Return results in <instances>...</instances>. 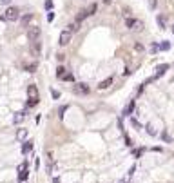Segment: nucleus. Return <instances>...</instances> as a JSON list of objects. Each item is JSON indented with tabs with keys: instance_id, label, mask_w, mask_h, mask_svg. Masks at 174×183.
Segmentation results:
<instances>
[{
	"instance_id": "5",
	"label": "nucleus",
	"mask_w": 174,
	"mask_h": 183,
	"mask_svg": "<svg viewBox=\"0 0 174 183\" xmlns=\"http://www.w3.org/2000/svg\"><path fill=\"white\" fill-rule=\"evenodd\" d=\"M73 91H74V93L76 94H89V85H87V83H76L74 87H73Z\"/></svg>"
},
{
	"instance_id": "23",
	"label": "nucleus",
	"mask_w": 174,
	"mask_h": 183,
	"mask_svg": "<svg viewBox=\"0 0 174 183\" xmlns=\"http://www.w3.org/2000/svg\"><path fill=\"white\" fill-rule=\"evenodd\" d=\"M44 7H46L47 11H53V0H46V4H44Z\"/></svg>"
},
{
	"instance_id": "18",
	"label": "nucleus",
	"mask_w": 174,
	"mask_h": 183,
	"mask_svg": "<svg viewBox=\"0 0 174 183\" xmlns=\"http://www.w3.org/2000/svg\"><path fill=\"white\" fill-rule=\"evenodd\" d=\"M78 29H80V24H78V22H73V24L69 26V29H67V31H69V33L73 35V33H76Z\"/></svg>"
},
{
	"instance_id": "15",
	"label": "nucleus",
	"mask_w": 174,
	"mask_h": 183,
	"mask_svg": "<svg viewBox=\"0 0 174 183\" xmlns=\"http://www.w3.org/2000/svg\"><path fill=\"white\" fill-rule=\"evenodd\" d=\"M170 49V42H161V44H158V51H169Z\"/></svg>"
},
{
	"instance_id": "37",
	"label": "nucleus",
	"mask_w": 174,
	"mask_h": 183,
	"mask_svg": "<svg viewBox=\"0 0 174 183\" xmlns=\"http://www.w3.org/2000/svg\"><path fill=\"white\" fill-rule=\"evenodd\" d=\"M113 2V0H103V4H111Z\"/></svg>"
},
{
	"instance_id": "10",
	"label": "nucleus",
	"mask_w": 174,
	"mask_h": 183,
	"mask_svg": "<svg viewBox=\"0 0 174 183\" xmlns=\"http://www.w3.org/2000/svg\"><path fill=\"white\" fill-rule=\"evenodd\" d=\"M26 116H27V112H26V111H22V112H16V114H15V118H13V122H15V123L18 125V123H22V122L26 120Z\"/></svg>"
},
{
	"instance_id": "26",
	"label": "nucleus",
	"mask_w": 174,
	"mask_h": 183,
	"mask_svg": "<svg viewBox=\"0 0 174 183\" xmlns=\"http://www.w3.org/2000/svg\"><path fill=\"white\" fill-rule=\"evenodd\" d=\"M26 69H27L29 73H35V69H36V65H35V63H29V65H26Z\"/></svg>"
},
{
	"instance_id": "2",
	"label": "nucleus",
	"mask_w": 174,
	"mask_h": 183,
	"mask_svg": "<svg viewBox=\"0 0 174 183\" xmlns=\"http://www.w3.org/2000/svg\"><path fill=\"white\" fill-rule=\"evenodd\" d=\"M18 18H20V9L15 7V6H9V7L6 9V13H4V20H7V22H16Z\"/></svg>"
},
{
	"instance_id": "30",
	"label": "nucleus",
	"mask_w": 174,
	"mask_h": 183,
	"mask_svg": "<svg viewBox=\"0 0 174 183\" xmlns=\"http://www.w3.org/2000/svg\"><path fill=\"white\" fill-rule=\"evenodd\" d=\"M65 111H67V105H62V107L58 109V112H60V118L63 116V112H65Z\"/></svg>"
},
{
	"instance_id": "11",
	"label": "nucleus",
	"mask_w": 174,
	"mask_h": 183,
	"mask_svg": "<svg viewBox=\"0 0 174 183\" xmlns=\"http://www.w3.org/2000/svg\"><path fill=\"white\" fill-rule=\"evenodd\" d=\"M26 138H27V129H18L16 131V140L18 142H26Z\"/></svg>"
},
{
	"instance_id": "1",
	"label": "nucleus",
	"mask_w": 174,
	"mask_h": 183,
	"mask_svg": "<svg viewBox=\"0 0 174 183\" xmlns=\"http://www.w3.org/2000/svg\"><path fill=\"white\" fill-rule=\"evenodd\" d=\"M96 9H98V6L96 4H91L89 7H85L83 11H80L78 15H76V22H78V24H80V22H83L87 16H91V15H94L96 13Z\"/></svg>"
},
{
	"instance_id": "7",
	"label": "nucleus",
	"mask_w": 174,
	"mask_h": 183,
	"mask_svg": "<svg viewBox=\"0 0 174 183\" xmlns=\"http://www.w3.org/2000/svg\"><path fill=\"white\" fill-rule=\"evenodd\" d=\"M167 69H169V63H161V65H158V67H156V75H154V76H152V78H154V80H156V78H160V76H163Z\"/></svg>"
},
{
	"instance_id": "27",
	"label": "nucleus",
	"mask_w": 174,
	"mask_h": 183,
	"mask_svg": "<svg viewBox=\"0 0 174 183\" xmlns=\"http://www.w3.org/2000/svg\"><path fill=\"white\" fill-rule=\"evenodd\" d=\"M143 151H145V149H136V151L133 152V154H134V158H140V156L143 154Z\"/></svg>"
},
{
	"instance_id": "29",
	"label": "nucleus",
	"mask_w": 174,
	"mask_h": 183,
	"mask_svg": "<svg viewBox=\"0 0 174 183\" xmlns=\"http://www.w3.org/2000/svg\"><path fill=\"white\" fill-rule=\"evenodd\" d=\"M161 138H163V140H165L167 143H170V142H172V140H170V136H169L167 132H161Z\"/></svg>"
},
{
	"instance_id": "28",
	"label": "nucleus",
	"mask_w": 174,
	"mask_h": 183,
	"mask_svg": "<svg viewBox=\"0 0 174 183\" xmlns=\"http://www.w3.org/2000/svg\"><path fill=\"white\" fill-rule=\"evenodd\" d=\"M51 94H53V98H55V100H58V98H60V91L53 89V91H51Z\"/></svg>"
},
{
	"instance_id": "8",
	"label": "nucleus",
	"mask_w": 174,
	"mask_h": 183,
	"mask_svg": "<svg viewBox=\"0 0 174 183\" xmlns=\"http://www.w3.org/2000/svg\"><path fill=\"white\" fill-rule=\"evenodd\" d=\"M31 151H33V140L22 142V154H29Z\"/></svg>"
},
{
	"instance_id": "17",
	"label": "nucleus",
	"mask_w": 174,
	"mask_h": 183,
	"mask_svg": "<svg viewBox=\"0 0 174 183\" xmlns=\"http://www.w3.org/2000/svg\"><path fill=\"white\" fill-rule=\"evenodd\" d=\"M38 102H40L38 98H29V100H27V103H26V107H27V109H31V107L38 105Z\"/></svg>"
},
{
	"instance_id": "22",
	"label": "nucleus",
	"mask_w": 174,
	"mask_h": 183,
	"mask_svg": "<svg viewBox=\"0 0 174 183\" xmlns=\"http://www.w3.org/2000/svg\"><path fill=\"white\" fill-rule=\"evenodd\" d=\"M145 129H147V134H150V136H156V131H154V127H152L150 123H147V125H145Z\"/></svg>"
},
{
	"instance_id": "6",
	"label": "nucleus",
	"mask_w": 174,
	"mask_h": 183,
	"mask_svg": "<svg viewBox=\"0 0 174 183\" xmlns=\"http://www.w3.org/2000/svg\"><path fill=\"white\" fill-rule=\"evenodd\" d=\"M71 38H73V35H71L69 31H62V33H60V40H58V44H60V45H67V44L71 42Z\"/></svg>"
},
{
	"instance_id": "31",
	"label": "nucleus",
	"mask_w": 174,
	"mask_h": 183,
	"mask_svg": "<svg viewBox=\"0 0 174 183\" xmlns=\"http://www.w3.org/2000/svg\"><path fill=\"white\" fill-rule=\"evenodd\" d=\"M22 170H27V162H24V163L18 167V172H22Z\"/></svg>"
},
{
	"instance_id": "12",
	"label": "nucleus",
	"mask_w": 174,
	"mask_h": 183,
	"mask_svg": "<svg viewBox=\"0 0 174 183\" xmlns=\"http://www.w3.org/2000/svg\"><path fill=\"white\" fill-rule=\"evenodd\" d=\"M134 105H136V103H134V100H130V102H129V105L123 109V116H130V114H133V111H134Z\"/></svg>"
},
{
	"instance_id": "9",
	"label": "nucleus",
	"mask_w": 174,
	"mask_h": 183,
	"mask_svg": "<svg viewBox=\"0 0 174 183\" xmlns=\"http://www.w3.org/2000/svg\"><path fill=\"white\" fill-rule=\"evenodd\" d=\"M33 18H35V15H31V13L24 15V16H22V20H20V24H22V27H29V24H31V22H33Z\"/></svg>"
},
{
	"instance_id": "4",
	"label": "nucleus",
	"mask_w": 174,
	"mask_h": 183,
	"mask_svg": "<svg viewBox=\"0 0 174 183\" xmlns=\"http://www.w3.org/2000/svg\"><path fill=\"white\" fill-rule=\"evenodd\" d=\"M40 27L38 26H35V27H27V38L31 40V42H36L38 40V36H40Z\"/></svg>"
},
{
	"instance_id": "24",
	"label": "nucleus",
	"mask_w": 174,
	"mask_h": 183,
	"mask_svg": "<svg viewBox=\"0 0 174 183\" xmlns=\"http://www.w3.org/2000/svg\"><path fill=\"white\" fill-rule=\"evenodd\" d=\"M62 80H65V82H73L74 78H73V75H71V73H65V75L62 76Z\"/></svg>"
},
{
	"instance_id": "36",
	"label": "nucleus",
	"mask_w": 174,
	"mask_h": 183,
	"mask_svg": "<svg viewBox=\"0 0 174 183\" xmlns=\"http://www.w3.org/2000/svg\"><path fill=\"white\" fill-rule=\"evenodd\" d=\"M125 142H127V145H129V147L133 145V142H130V138H129V136H125Z\"/></svg>"
},
{
	"instance_id": "38",
	"label": "nucleus",
	"mask_w": 174,
	"mask_h": 183,
	"mask_svg": "<svg viewBox=\"0 0 174 183\" xmlns=\"http://www.w3.org/2000/svg\"><path fill=\"white\" fill-rule=\"evenodd\" d=\"M172 33H174V26H172Z\"/></svg>"
},
{
	"instance_id": "34",
	"label": "nucleus",
	"mask_w": 174,
	"mask_h": 183,
	"mask_svg": "<svg viewBox=\"0 0 174 183\" xmlns=\"http://www.w3.org/2000/svg\"><path fill=\"white\" fill-rule=\"evenodd\" d=\"M150 53H158V44H152L150 45Z\"/></svg>"
},
{
	"instance_id": "14",
	"label": "nucleus",
	"mask_w": 174,
	"mask_h": 183,
	"mask_svg": "<svg viewBox=\"0 0 174 183\" xmlns=\"http://www.w3.org/2000/svg\"><path fill=\"white\" fill-rule=\"evenodd\" d=\"M111 83H113V76H109V78H105L103 82H100V83H98V89H100V91H102V89H107Z\"/></svg>"
},
{
	"instance_id": "35",
	"label": "nucleus",
	"mask_w": 174,
	"mask_h": 183,
	"mask_svg": "<svg viewBox=\"0 0 174 183\" xmlns=\"http://www.w3.org/2000/svg\"><path fill=\"white\" fill-rule=\"evenodd\" d=\"M9 4H11V0H0V6H7L9 7Z\"/></svg>"
},
{
	"instance_id": "13",
	"label": "nucleus",
	"mask_w": 174,
	"mask_h": 183,
	"mask_svg": "<svg viewBox=\"0 0 174 183\" xmlns=\"http://www.w3.org/2000/svg\"><path fill=\"white\" fill-rule=\"evenodd\" d=\"M27 96H29V98H38V89H36V85H29V87H27Z\"/></svg>"
},
{
	"instance_id": "25",
	"label": "nucleus",
	"mask_w": 174,
	"mask_h": 183,
	"mask_svg": "<svg viewBox=\"0 0 174 183\" xmlns=\"http://www.w3.org/2000/svg\"><path fill=\"white\" fill-rule=\"evenodd\" d=\"M130 123H133V127H136V129H138V131H140V129H142V125H140V122H138V120H136V118H130Z\"/></svg>"
},
{
	"instance_id": "16",
	"label": "nucleus",
	"mask_w": 174,
	"mask_h": 183,
	"mask_svg": "<svg viewBox=\"0 0 174 183\" xmlns=\"http://www.w3.org/2000/svg\"><path fill=\"white\" fill-rule=\"evenodd\" d=\"M27 176H29V172H27V170H22V172H18V181H20V183H24V181L27 179Z\"/></svg>"
},
{
	"instance_id": "21",
	"label": "nucleus",
	"mask_w": 174,
	"mask_h": 183,
	"mask_svg": "<svg viewBox=\"0 0 174 183\" xmlns=\"http://www.w3.org/2000/svg\"><path fill=\"white\" fill-rule=\"evenodd\" d=\"M63 75H65V67H63V65H58V69H56V76L62 80V76H63Z\"/></svg>"
},
{
	"instance_id": "3",
	"label": "nucleus",
	"mask_w": 174,
	"mask_h": 183,
	"mask_svg": "<svg viewBox=\"0 0 174 183\" xmlns=\"http://www.w3.org/2000/svg\"><path fill=\"white\" fill-rule=\"evenodd\" d=\"M125 24H127L129 29H134V31H142L143 29V24H142L140 20H136V18H127Z\"/></svg>"
},
{
	"instance_id": "33",
	"label": "nucleus",
	"mask_w": 174,
	"mask_h": 183,
	"mask_svg": "<svg viewBox=\"0 0 174 183\" xmlns=\"http://www.w3.org/2000/svg\"><path fill=\"white\" fill-rule=\"evenodd\" d=\"M53 20H55V13L49 11V13H47V22H53Z\"/></svg>"
},
{
	"instance_id": "19",
	"label": "nucleus",
	"mask_w": 174,
	"mask_h": 183,
	"mask_svg": "<svg viewBox=\"0 0 174 183\" xmlns=\"http://www.w3.org/2000/svg\"><path fill=\"white\" fill-rule=\"evenodd\" d=\"M40 49H42V47H40V42H38V40H36V42H33V53H35L36 56L40 55Z\"/></svg>"
},
{
	"instance_id": "20",
	"label": "nucleus",
	"mask_w": 174,
	"mask_h": 183,
	"mask_svg": "<svg viewBox=\"0 0 174 183\" xmlns=\"http://www.w3.org/2000/svg\"><path fill=\"white\" fill-rule=\"evenodd\" d=\"M156 22H158V26H160V29H165V16H161V15H160V16L156 18Z\"/></svg>"
},
{
	"instance_id": "32",
	"label": "nucleus",
	"mask_w": 174,
	"mask_h": 183,
	"mask_svg": "<svg viewBox=\"0 0 174 183\" xmlns=\"http://www.w3.org/2000/svg\"><path fill=\"white\" fill-rule=\"evenodd\" d=\"M156 4H158L156 0H149V7H150V9H156Z\"/></svg>"
}]
</instances>
